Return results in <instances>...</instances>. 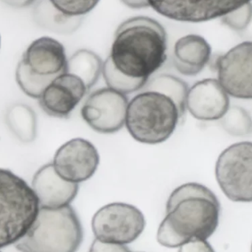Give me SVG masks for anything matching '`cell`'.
<instances>
[{
  "instance_id": "cell-15",
  "label": "cell",
  "mask_w": 252,
  "mask_h": 252,
  "mask_svg": "<svg viewBox=\"0 0 252 252\" xmlns=\"http://www.w3.org/2000/svg\"><path fill=\"white\" fill-rule=\"evenodd\" d=\"M31 188L38 198L40 207L58 208L70 204L78 195L79 185L61 178L52 162L38 169Z\"/></svg>"
},
{
  "instance_id": "cell-14",
  "label": "cell",
  "mask_w": 252,
  "mask_h": 252,
  "mask_svg": "<svg viewBox=\"0 0 252 252\" xmlns=\"http://www.w3.org/2000/svg\"><path fill=\"white\" fill-rule=\"evenodd\" d=\"M186 105L190 115L198 121H219L229 110L230 100L218 80L207 78L189 89Z\"/></svg>"
},
{
  "instance_id": "cell-7",
  "label": "cell",
  "mask_w": 252,
  "mask_h": 252,
  "mask_svg": "<svg viewBox=\"0 0 252 252\" xmlns=\"http://www.w3.org/2000/svg\"><path fill=\"white\" fill-rule=\"evenodd\" d=\"M145 220L142 212L125 203H112L100 208L92 220L96 239L110 244H130L142 233Z\"/></svg>"
},
{
  "instance_id": "cell-18",
  "label": "cell",
  "mask_w": 252,
  "mask_h": 252,
  "mask_svg": "<svg viewBox=\"0 0 252 252\" xmlns=\"http://www.w3.org/2000/svg\"><path fill=\"white\" fill-rule=\"evenodd\" d=\"M10 130L22 142H32L36 136V117L31 108L25 104L13 105L6 115Z\"/></svg>"
},
{
  "instance_id": "cell-10",
  "label": "cell",
  "mask_w": 252,
  "mask_h": 252,
  "mask_svg": "<svg viewBox=\"0 0 252 252\" xmlns=\"http://www.w3.org/2000/svg\"><path fill=\"white\" fill-rule=\"evenodd\" d=\"M150 7L173 20L200 23L222 19L252 0H148Z\"/></svg>"
},
{
  "instance_id": "cell-4",
  "label": "cell",
  "mask_w": 252,
  "mask_h": 252,
  "mask_svg": "<svg viewBox=\"0 0 252 252\" xmlns=\"http://www.w3.org/2000/svg\"><path fill=\"white\" fill-rule=\"evenodd\" d=\"M83 236L81 221L70 205L40 207L35 221L16 247L21 252H76Z\"/></svg>"
},
{
  "instance_id": "cell-11",
  "label": "cell",
  "mask_w": 252,
  "mask_h": 252,
  "mask_svg": "<svg viewBox=\"0 0 252 252\" xmlns=\"http://www.w3.org/2000/svg\"><path fill=\"white\" fill-rule=\"evenodd\" d=\"M100 164V156L94 145L83 138L68 141L56 151L53 164L57 174L65 181L81 183L91 179Z\"/></svg>"
},
{
  "instance_id": "cell-2",
  "label": "cell",
  "mask_w": 252,
  "mask_h": 252,
  "mask_svg": "<svg viewBox=\"0 0 252 252\" xmlns=\"http://www.w3.org/2000/svg\"><path fill=\"white\" fill-rule=\"evenodd\" d=\"M164 27L147 16L130 18L119 25L108 59L120 72L133 80H149L167 60Z\"/></svg>"
},
{
  "instance_id": "cell-16",
  "label": "cell",
  "mask_w": 252,
  "mask_h": 252,
  "mask_svg": "<svg viewBox=\"0 0 252 252\" xmlns=\"http://www.w3.org/2000/svg\"><path fill=\"white\" fill-rule=\"evenodd\" d=\"M212 47L208 41L196 34L179 38L173 49V66L185 76H195L211 60Z\"/></svg>"
},
{
  "instance_id": "cell-19",
  "label": "cell",
  "mask_w": 252,
  "mask_h": 252,
  "mask_svg": "<svg viewBox=\"0 0 252 252\" xmlns=\"http://www.w3.org/2000/svg\"><path fill=\"white\" fill-rule=\"evenodd\" d=\"M143 90H154L170 96L179 106L182 115L185 116L187 110L188 84L174 75L162 74L151 80H148Z\"/></svg>"
},
{
  "instance_id": "cell-25",
  "label": "cell",
  "mask_w": 252,
  "mask_h": 252,
  "mask_svg": "<svg viewBox=\"0 0 252 252\" xmlns=\"http://www.w3.org/2000/svg\"><path fill=\"white\" fill-rule=\"evenodd\" d=\"M179 252H215L212 246L204 240H192L181 246Z\"/></svg>"
},
{
  "instance_id": "cell-1",
  "label": "cell",
  "mask_w": 252,
  "mask_h": 252,
  "mask_svg": "<svg viewBox=\"0 0 252 252\" xmlns=\"http://www.w3.org/2000/svg\"><path fill=\"white\" fill-rule=\"evenodd\" d=\"M220 214L219 198L207 187L195 182L181 185L167 200L157 241L167 248H177L192 240L207 241L217 229Z\"/></svg>"
},
{
  "instance_id": "cell-28",
  "label": "cell",
  "mask_w": 252,
  "mask_h": 252,
  "mask_svg": "<svg viewBox=\"0 0 252 252\" xmlns=\"http://www.w3.org/2000/svg\"><path fill=\"white\" fill-rule=\"evenodd\" d=\"M0 47H1V36H0Z\"/></svg>"
},
{
  "instance_id": "cell-13",
  "label": "cell",
  "mask_w": 252,
  "mask_h": 252,
  "mask_svg": "<svg viewBox=\"0 0 252 252\" xmlns=\"http://www.w3.org/2000/svg\"><path fill=\"white\" fill-rule=\"evenodd\" d=\"M88 91L79 77L66 72L45 89L38 99L39 106L52 118L68 119Z\"/></svg>"
},
{
  "instance_id": "cell-22",
  "label": "cell",
  "mask_w": 252,
  "mask_h": 252,
  "mask_svg": "<svg viewBox=\"0 0 252 252\" xmlns=\"http://www.w3.org/2000/svg\"><path fill=\"white\" fill-rule=\"evenodd\" d=\"M53 7L64 17L84 16L91 12L100 0H49Z\"/></svg>"
},
{
  "instance_id": "cell-29",
  "label": "cell",
  "mask_w": 252,
  "mask_h": 252,
  "mask_svg": "<svg viewBox=\"0 0 252 252\" xmlns=\"http://www.w3.org/2000/svg\"></svg>"
},
{
  "instance_id": "cell-17",
  "label": "cell",
  "mask_w": 252,
  "mask_h": 252,
  "mask_svg": "<svg viewBox=\"0 0 252 252\" xmlns=\"http://www.w3.org/2000/svg\"><path fill=\"white\" fill-rule=\"evenodd\" d=\"M103 65L101 59L94 52L80 50L68 60L67 72L79 77L90 90L98 81Z\"/></svg>"
},
{
  "instance_id": "cell-8",
  "label": "cell",
  "mask_w": 252,
  "mask_h": 252,
  "mask_svg": "<svg viewBox=\"0 0 252 252\" xmlns=\"http://www.w3.org/2000/svg\"><path fill=\"white\" fill-rule=\"evenodd\" d=\"M128 99L109 87L92 93L84 102L81 114L87 125L97 133H116L126 125Z\"/></svg>"
},
{
  "instance_id": "cell-23",
  "label": "cell",
  "mask_w": 252,
  "mask_h": 252,
  "mask_svg": "<svg viewBox=\"0 0 252 252\" xmlns=\"http://www.w3.org/2000/svg\"><path fill=\"white\" fill-rule=\"evenodd\" d=\"M222 22L239 33L246 32L252 23V4L248 3L222 18Z\"/></svg>"
},
{
  "instance_id": "cell-12",
  "label": "cell",
  "mask_w": 252,
  "mask_h": 252,
  "mask_svg": "<svg viewBox=\"0 0 252 252\" xmlns=\"http://www.w3.org/2000/svg\"><path fill=\"white\" fill-rule=\"evenodd\" d=\"M19 63L30 73L48 84L67 72L68 59L64 47L51 37H41L32 41Z\"/></svg>"
},
{
  "instance_id": "cell-30",
  "label": "cell",
  "mask_w": 252,
  "mask_h": 252,
  "mask_svg": "<svg viewBox=\"0 0 252 252\" xmlns=\"http://www.w3.org/2000/svg\"></svg>"
},
{
  "instance_id": "cell-21",
  "label": "cell",
  "mask_w": 252,
  "mask_h": 252,
  "mask_svg": "<svg viewBox=\"0 0 252 252\" xmlns=\"http://www.w3.org/2000/svg\"><path fill=\"white\" fill-rule=\"evenodd\" d=\"M102 73L107 87L126 95L142 90L148 81V80H133L127 78L116 69L108 58L103 62Z\"/></svg>"
},
{
  "instance_id": "cell-5",
  "label": "cell",
  "mask_w": 252,
  "mask_h": 252,
  "mask_svg": "<svg viewBox=\"0 0 252 252\" xmlns=\"http://www.w3.org/2000/svg\"><path fill=\"white\" fill-rule=\"evenodd\" d=\"M39 209L32 188L13 172L0 168V249L25 236Z\"/></svg>"
},
{
  "instance_id": "cell-24",
  "label": "cell",
  "mask_w": 252,
  "mask_h": 252,
  "mask_svg": "<svg viewBox=\"0 0 252 252\" xmlns=\"http://www.w3.org/2000/svg\"><path fill=\"white\" fill-rule=\"evenodd\" d=\"M90 252H130L125 245L102 242L95 239L93 241Z\"/></svg>"
},
{
  "instance_id": "cell-26",
  "label": "cell",
  "mask_w": 252,
  "mask_h": 252,
  "mask_svg": "<svg viewBox=\"0 0 252 252\" xmlns=\"http://www.w3.org/2000/svg\"><path fill=\"white\" fill-rule=\"evenodd\" d=\"M121 1L130 8L139 9L150 7L148 0H121Z\"/></svg>"
},
{
  "instance_id": "cell-27",
  "label": "cell",
  "mask_w": 252,
  "mask_h": 252,
  "mask_svg": "<svg viewBox=\"0 0 252 252\" xmlns=\"http://www.w3.org/2000/svg\"><path fill=\"white\" fill-rule=\"evenodd\" d=\"M2 1L15 7H25L32 4L35 0H2Z\"/></svg>"
},
{
  "instance_id": "cell-20",
  "label": "cell",
  "mask_w": 252,
  "mask_h": 252,
  "mask_svg": "<svg viewBox=\"0 0 252 252\" xmlns=\"http://www.w3.org/2000/svg\"><path fill=\"white\" fill-rule=\"evenodd\" d=\"M220 125L226 133L232 136H252V113L241 106L229 107L220 119Z\"/></svg>"
},
{
  "instance_id": "cell-6",
  "label": "cell",
  "mask_w": 252,
  "mask_h": 252,
  "mask_svg": "<svg viewBox=\"0 0 252 252\" xmlns=\"http://www.w3.org/2000/svg\"><path fill=\"white\" fill-rule=\"evenodd\" d=\"M216 176L229 200L252 202V142H240L226 148L216 161Z\"/></svg>"
},
{
  "instance_id": "cell-3",
  "label": "cell",
  "mask_w": 252,
  "mask_h": 252,
  "mask_svg": "<svg viewBox=\"0 0 252 252\" xmlns=\"http://www.w3.org/2000/svg\"><path fill=\"white\" fill-rule=\"evenodd\" d=\"M183 118L170 96L154 90H143L128 102L126 126L135 140L156 145L168 139Z\"/></svg>"
},
{
  "instance_id": "cell-9",
  "label": "cell",
  "mask_w": 252,
  "mask_h": 252,
  "mask_svg": "<svg viewBox=\"0 0 252 252\" xmlns=\"http://www.w3.org/2000/svg\"><path fill=\"white\" fill-rule=\"evenodd\" d=\"M218 81L229 95L252 100V41H245L219 56Z\"/></svg>"
}]
</instances>
